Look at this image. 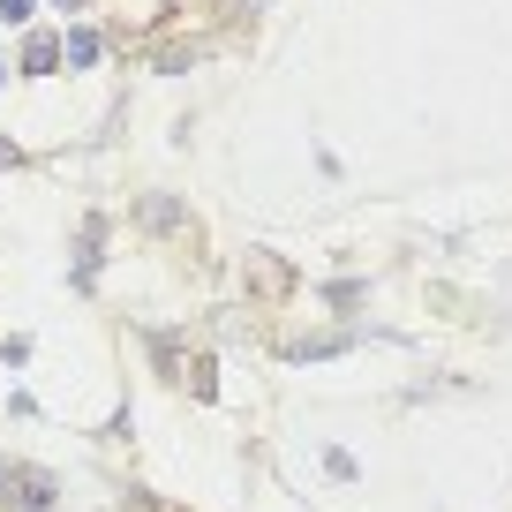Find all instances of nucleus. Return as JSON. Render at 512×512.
Here are the masks:
<instances>
[{
	"instance_id": "4",
	"label": "nucleus",
	"mask_w": 512,
	"mask_h": 512,
	"mask_svg": "<svg viewBox=\"0 0 512 512\" xmlns=\"http://www.w3.org/2000/svg\"><path fill=\"white\" fill-rule=\"evenodd\" d=\"M0 23H31V0H0Z\"/></svg>"
},
{
	"instance_id": "1",
	"label": "nucleus",
	"mask_w": 512,
	"mask_h": 512,
	"mask_svg": "<svg viewBox=\"0 0 512 512\" xmlns=\"http://www.w3.org/2000/svg\"><path fill=\"white\" fill-rule=\"evenodd\" d=\"M53 505H61V475L0 452V512H53Z\"/></svg>"
},
{
	"instance_id": "5",
	"label": "nucleus",
	"mask_w": 512,
	"mask_h": 512,
	"mask_svg": "<svg viewBox=\"0 0 512 512\" xmlns=\"http://www.w3.org/2000/svg\"><path fill=\"white\" fill-rule=\"evenodd\" d=\"M0 166H16V144H8V136H0Z\"/></svg>"
},
{
	"instance_id": "2",
	"label": "nucleus",
	"mask_w": 512,
	"mask_h": 512,
	"mask_svg": "<svg viewBox=\"0 0 512 512\" xmlns=\"http://www.w3.org/2000/svg\"><path fill=\"white\" fill-rule=\"evenodd\" d=\"M0 362H8V369H23V362H31V339H23V332H8V339H0Z\"/></svg>"
},
{
	"instance_id": "3",
	"label": "nucleus",
	"mask_w": 512,
	"mask_h": 512,
	"mask_svg": "<svg viewBox=\"0 0 512 512\" xmlns=\"http://www.w3.org/2000/svg\"><path fill=\"white\" fill-rule=\"evenodd\" d=\"M68 61L91 68V61H98V38H91V31H76V38H68Z\"/></svg>"
}]
</instances>
